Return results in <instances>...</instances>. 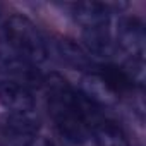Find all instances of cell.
I'll list each match as a JSON object with an SVG mask.
<instances>
[{"label":"cell","instance_id":"6da1fadb","mask_svg":"<svg viewBox=\"0 0 146 146\" xmlns=\"http://www.w3.org/2000/svg\"><path fill=\"white\" fill-rule=\"evenodd\" d=\"M45 83L48 110L60 136L72 144L86 143L90 137L88 112L93 103L78 95L60 74L48 76Z\"/></svg>","mask_w":146,"mask_h":146},{"label":"cell","instance_id":"7a4b0ae2","mask_svg":"<svg viewBox=\"0 0 146 146\" xmlns=\"http://www.w3.org/2000/svg\"><path fill=\"white\" fill-rule=\"evenodd\" d=\"M7 43L29 64H41L48 57L46 43L38 28L24 16L14 14L4 23Z\"/></svg>","mask_w":146,"mask_h":146},{"label":"cell","instance_id":"3957f363","mask_svg":"<svg viewBox=\"0 0 146 146\" xmlns=\"http://www.w3.org/2000/svg\"><path fill=\"white\" fill-rule=\"evenodd\" d=\"M117 45L129 55L131 60L144 62V50H146V33L143 23L134 17L127 16L122 17L117 24Z\"/></svg>","mask_w":146,"mask_h":146},{"label":"cell","instance_id":"277c9868","mask_svg":"<svg viewBox=\"0 0 146 146\" xmlns=\"http://www.w3.org/2000/svg\"><path fill=\"white\" fill-rule=\"evenodd\" d=\"M88 127L90 136L93 134L98 146H129V139L124 129L115 120L100 115L96 110H90Z\"/></svg>","mask_w":146,"mask_h":146},{"label":"cell","instance_id":"5b68a950","mask_svg":"<svg viewBox=\"0 0 146 146\" xmlns=\"http://www.w3.org/2000/svg\"><path fill=\"white\" fill-rule=\"evenodd\" d=\"M0 105L9 113H29L35 112V96L21 83L2 81L0 83Z\"/></svg>","mask_w":146,"mask_h":146},{"label":"cell","instance_id":"8992f818","mask_svg":"<svg viewBox=\"0 0 146 146\" xmlns=\"http://www.w3.org/2000/svg\"><path fill=\"white\" fill-rule=\"evenodd\" d=\"M81 91H83V96L93 105L110 107L119 100V95L110 88L105 78L102 74H96V72H88V74L83 76Z\"/></svg>","mask_w":146,"mask_h":146},{"label":"cell","instance_id":"52a82bcc","mask_svg":"<svg viewBox=\"0 0 146 146\" xmlns=\"http://www.w3.org/2000/svg\"><path fill=\"white\" fill-rule=\"evenodd\" d=\"M72 16L83 26V29L88 28H98V26H108L110 23V11L107 4L100 2H79L72 5Z\"/></svg>","mask_w":146,"mask_h":146},{"label":"cell","instance_id":"ba28073f","mask_svg":"<svg viewBox=\"0 0 146 146\" xmlns=\"http://www.w3.org/2000/svg\"><path fill=\"white\" fill-rule=\"evenodd\" d=\"M83 41L88 48V53L102 58H108L113 55V40L108 26L88 28L83 29Z\"/></svg>","mask_w":146,"mask_h":146},{"label":"cell","instance_id":"9c48e42d","mask_svg":"<svg viewBox=\"0 0 146 146\" xmlns=\"http://www.w3.org/2000/svg\"><path fill=\"white\" fill-rule=\"evenodd\" d=\"M0 72L26 78L31 72V69H29V62L24 60L9 43L0 41Z\"/></svg>","mask_w":146,"mask_h":146},{"label":"cell","instance_id":"30bf717a","mask_svg":"<svg viewBox=\"0 0 146 146\" xmlns=\"http://www.w3.org/2000/svg\"><path fill=\"white\" fill-rule=\"evenodd\" d=\"M7 127L17 136H35L40 129V119L35 112L29 113H9Z\"/></svg>","mask_w":146,"mask_h":146},{"label":"cell","instance_id":"8fae6325","mask_svg":"<svg viewBox=\"0 0 146 146\" xmlns=\"http://www.w3.org/2000/svg\"><path fill=\"white\" fill-rule=\"evenodd\" d=\"M58 52H60L62 58L69 65L76 67V69H90V65H91V60H90L88 53L79 45H76L74 41H70V40L58 41Z\"/></svg>","mask_w":146,"mask_h":146},{"label":"cell","instance_id":"7c38bea8","mask_svg":"<svg viewBox=\"0 0 146 146\" xmlns=\"http://www.w3.org/2000/svg\"><path fill=\"white\" fill-rule=\"evenodd\" d=\"M26 146H53V144H52V141H48L46 137L35 136V137H31V139L26 143Z\"/></svg>","mask_w":146,"mask_h":146},{"label":"cell","instance_id":"4fadbf2b","mask_svg":"<svg viewBox=\"0 0 146 146\" xmlns=\"http://www.w3.org/2000/svg\"><path fill=\"white\" fill-rule=\"evenodd\" d=\"M0 26H2V24H0Z\"/></svg>","mask_w":146,"mask_h":146}]
</instances>
